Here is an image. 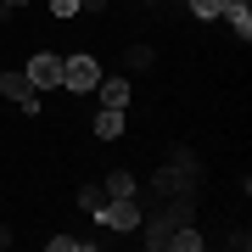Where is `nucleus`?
I'll return each instance as SVG.
<instances>
[{
	"label": "nucleus",
	"instance_id": "nucleus-5",
	"mask_svg": "<svg viewBox=\"0 0 252 252\" xmlns=\"http://www.w3.org/2000/svg\"><path fill=\"white\" fill-rule=\"evenodd\" d=\"M0 95H6V101H17L23 112H39V90H34V79H28V73H17V67H11V73H0Z\"/></svg>",
	"mask_w": 252,
	"mask_h": 252
},
{
	"label": "nucleus",
	"instance_id": "nucleus-13",
	"mask_svg": "<svg viewBox=\"0 0 252 252\" xmlns=\"http://www.w3.org/2000/svg\"><path fill=\"white\" fill-rule=\"evenodd\" d=\"M79 202L90 207V213H101V202H107V190H101V185H84V190H79Z\"/></svg>",
	"mask_w": 252,
	"mask_h": 252
},
{
	"label": "nucleus",
	"instance_id": "nucleus-7",
	"mask_svg": "<svg viewBox=\"0 0 252 252\" xmlns=\"http://www.w3.org/2000/svg\"><path fill=\"white\" fill-rule=\"evenodd\" d=\"M219 17H224L230 28H235V34H252V6H247V0H224V11H219Z\"/></svg>",
	"mask_w": 252,
	"mask_h": 252
},
{
	"label": "nucleus",
	"instance_id": "nucleus-8",
	"mask_svg": "<svg viewBox=\"0 0 252 252\" xmlns=\"http://www.w3.org/2000/svg\"><path fill=\"white\" fill-rule=\"evenodd\" d=\"M95 135L101 140H118V135H124V112H118V107H101L95 112Z\"/></svg>",
	"mask_w": 252,
	"mask_h": 252
},
{
	"label": "nucleus",
	"instance_id": "nucleus-16",
	"mask_svg": "<svg viewBox=\"0 0 252 252\" xmlns=\"http://www.w3.org/2000/svg\"><path fill=\"white\" fill-rule=\"evenodd\" d=\"M11 241H17V235H11V224H0V247H11Z\"/></svg>",
	"mask_w": 252,
	"mask_h": 252
},
{
	"label": "nucleus",
	"instance_id": "nucleus-6",
	"mask_svg": "<svg viewBox=\"0 0 252 252\" xmlns=\"http://www.w3.org/2000/svg\"><path fill=\"white\" fill-rule=\"evenodd\" d=\"M95 95H101V107H118V112H124L129 107V79H101Z\"/></svg>",
	"mask_w": 252,
	"mask_h": 252
},
{
	"label": "nucleus",
	"instance_id": "nucleus-12",
	"mask_svg": "<svg viewBox=\"0 0 252 252\" xmlns=\"http://www.w3.org/2000/svg\"><path fill=\"white\" fill-rule=\"evenodd\" d=\"M190 11H196V23H207V17H219V11H224V0H185Z\"/></svg>",
	"mask_w": 252,
	"mask_h": 252
},
{
	"label": "nucleus",
	"instance_id": "nucleus-1",
	"mask_svg": "<svg viewBox=\"0 0 252 252\" xmlns=\"http://www.w3.org/2000/svg\"><path fill=\"white\" fill-rule=\"evenodd\" d=\"M196 180H202V162L180 146L168 168H157V174H152V190H162V196H190V190H196Z\"/></svg>",
	"mask_w": 252,
	"mask_h": 252
},
{
	"label": "nucleus",
	"instance_id": "nucleus-11",
	"mask_svg": "<svg viewBox=\"0 0 252 252\" xmlns=\"http://www.w3.org/2000/svg\"><path fill=\"white\" fill-rule=\"evenodd\" d=\"M45 247L51 252H90V241H79V235H51Z\"/></svg>",
	"mask_w": 252,
	"mask_h": 252
},
{
	"label": "nucleus",
	"instance_id": "nucleus-4",
	"mask_svg": "<svg viewBox=\"0 0 252 252\" xmlns=\"http://www.w3.org/2000/svg\"><path fill=\"white\" fill-rule=\"evenodd\" d=\"M23 73L34 79V90H62V56H56V51H34Z\"/></svg>",
	"mask_w": 252,
	"mask_h": 252
},
{
	"label": "nucleus",
	"instance_id": "nucleus-2",
	"mask_svg": "<svg viewBox=\"0 0 252 252\" xmlns=\"http://www.w3.org/2000/svg\"><path fill=\"white\" fill-rule=\"evenodd\" d=\"M95 84H101V62H95V56H62V90H73V95H90L95 90Z\"/></svg>",
	"mask_w": 252,
	"mask_h": 252
},
{
	"label": "nucleus",
	"instance_id": "nucleus-14",
	"mask_svg": "<svg viewBox=\"0 0 252 252\" xmlns=\"http://www.w3.org/2000/svg\"><path fill=\"white\" fill-rule=\"evenodd\" d=\"M51 11H56V17H79L84 0H51Z\"/></svg>",
	"mask_w": 252,
	"mask_h": 252
},
{
	"label": "nucleus",
	"instance_id": "nucleus-10",
	"mask_svg": "<svg viewBox=\"0 0 252 252\" xmlns=\"http://www.w3.org/2000/svg\"><path fill=\"white\" fill-rule=\"evenodd\" d=\"M101 190H107V196H135V174L118 168V174H107V185H101Z\"/></svg>",
	"mask_w": 252,
	"mask_h": 252
},
{
	"label": "nucleus",
	"instance_id": "nucleus-3",
	"mask_svg": "<svg viewBox=\"0 0 252 252\" xmlns=\"http://www.w3.org/2000/svg\"><path fill=\"white\" fill-rule=\"evenodd\" d=\"M95 219H101L107 230H140V219H146V213H140V202H135V196H107Z\"/></svg>",
	"mask_w": 252,
	"mask_h": 252
},
{
	"label": "nucleus",
	"instance_id": "nucleus-15",
	"mask_svg": "<svg viewBox=\"0 0 252 252\" xmlns=\"http://www.w3.org/2000/svg\"><path fill=\"white\" fill-rule=\"evenodd\" d=\"M28 6V0H0V11H23Z\"/></svg>",
	"mask_w": 252,
	"mask_h": 252
},
{
	"label": "nucleus",
	"instance_id": "nucleus-9",
	"mask_svg": "<svg viewBox=\"0 0 252 252\" xmlns=\"http://www.w3.org/2000/svg\"><path fill=\"white\" fill-rule=\"evenodd\" d=\"M152 62H157L152 45H129L124 51V73H152Z\"/></svg>",
	"mask_w": 252,
	"mask_h": 252
}]
</instances>
